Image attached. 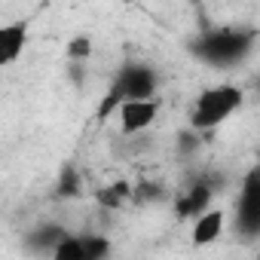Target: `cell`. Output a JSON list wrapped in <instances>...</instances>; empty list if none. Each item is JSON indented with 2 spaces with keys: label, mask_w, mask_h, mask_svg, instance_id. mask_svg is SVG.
I'll list each match as a JSON object with an SVG mask.
<instances>
[{
  "label": "cell",
  "mask_w": 260,
  "mask_h": 260,
  "mask_svg": "<svg viewBox=\"0 0 260 260\" xmlns=\"http://www.w3.org/2000/svg\"><path fill=\"white\" fill-rule=\"evenodd\" d=\"M80 187H83L80 172L74 166H64V172L58 178V196H80Z\"/></svg>",
  "instance_id": "11"
},
{
  "label": "cell",
  "mask_w": 260,
  "mask_h": 260,
  "mask_svg": "<svg viewBox=\"0 0 260 260\" xmlns=\"http://www.w3.org/2000/svg\"><path fill=\"white\" fill-rule=\"evenodd\" d=\"M245 104V89L236 83H217L208 86L196 95L190 107V128L199 135H211L214 128H220L230 116H236Z\"/></svg>",
  "instance_id": "1"
},
{
  "label": "cell",
  "mask_w": 260,
  "mask_h": 260,
  "mask_svg": "<svg viewBox=\"0 0 260 260\" xmlns=\"http://www.w3.org/2000/svg\"><path fill=\"white\" fill-rule=\"evenodd\" d=\"M92 37H86V34H80V37H74V40H68V46H64V58L68 61H80V64H86L89 58H92Z\"/></svg>",
  "instance_id": "10"
},
{
  "label": "cell",
  "mask_w": 260,
  "mask_h": 260,
  "mask_svg": "<svg viewBox=\"0 0 260 260\" xmlns=\"http://www.w3.org/2000/svg\"><path fill=\"white\" fill-rule=\"evenodd\" d=\"M86 239V260H101L110 254V242L104 236H83Z\"/></svg>",
  "instance_id": "12"
},
{
  "label": "cell",
  "mask_w": 260,
  "mask_h": 260,
  "mask_svg": "<svg viewBox=\"0 0 260 260\" xmlns=\"http://www.w3.org/2000/svg\"><path fill=\"white\" fill-rule=\"evenodd\" d=\"M150 95H159V74L150 68V64H141V61H132V64H122L110 83V89L104 92V101L98 104V116H110L113 107L125 98H150Z\"/></svg>",
  "instance_id": "2"
},
{
  "label": "cell",
  "mask_w": 260,
  "mask_h": 260,
  "mask_svg": "<svg viewBox=\"0 0 260 260\" xmlns=\"http://www.w3.org/2000/svg\"><path fill=\"white\" fill-rule=\"evenodd\" d=\"M248 37H242V34H236V31H214V34H208L205 40H202V55L208 58V61H214V64H226V61H233V58H239L245 49H248Z\"/></svg>",
  "instance_id": "5"
},
{
  "label": "cell",
  "mask_w": 260,
  "mask_h": 260,
  "mask_svg": "<svg viewBox=\"0 0 260 260\" xmlns=\"http://www.w3.org/2000/svg\"><path fill=\"white\" fill-rule=\"evenodd\" d=\"M211 196H214L211 181H193L190 187H184L175 196V217L178 220H193L199 211H205L211 205Z\"/></svg>",
  "instance_id": "6"
},
{
  "label": "cell",
  "mask_w": 260,
  "mask_h": 260,
  "mask_svg": "<svg viewBox=\"0 0 260 260\" xmlns=\"http://www.w3.org/2000/svg\"><path fill=\"white\" fill-rule=\"evenodd\" d=\"M31 43V22L28 19H13L0 22V71L13 68Z\"/></svg>",
  "instance_id": "4"
},
{
  "label": "cell",
  "mask_w": 260,
  "mask_h": 260,
  "mask_svg": "<svg viewBox=\"0 0 260 260\" xmlns=\"http://www.w3.org/2000/svg\"><path fill=\"white\" fill-rule=\"evenodd\" d=\"M226 230V211L223 208H214L208 205L205 211H199L193 217V226H190V236H193V245L196 248H205L211 242H217Z\"/></svg>",
  "instance_id": "7"
},
{
  "label": "cell",
  "mask_w": 260,
  "mask_h": 260,
  "mask_svg": "<svg viewBox=\"0 0 260 260\" xmlns=\"http://www.w3.org/2000/svg\"><path fill=\"white\" fill-rule=\"evenodd\" d=\"M113 110H116V119H119V132L125 138H135V135H144L147 128L159 119L162 101H159V95H150V98H125Z\"/></svg>",
  "instance_id": "3"
},
{
  "label": "cell",
  "mask_w": 260,
  "mask_h": 260,
  "mask_svg": "<svg viewBox=\"0 0 260 260\" xmlns=\"http://www.w3.org/2000/svg\"><path fill=\"white\" fill-rule=\"evenodd\" d=\"M128 199H132V187H128L125 181L107 184V187H101V190L95 193V202H98L101 208H107V211H113V208H122Z\"/></svg>",
  "instance_id": "9"
},
{
  "label": "cell",
  "mask_w": 260,
  "mask_h": 260,
  "mask_svg": "<svg viewBox=\"0 0 260 260\" xmlns=\"http://www.w3.org/2000/svg\"><path fill=\"white\" fill-rule=\"evenodd\" d=\"M242 223H245V230H257V220H260V196H257V172H251L248 175V181H245V193H242Z\"/></svg>",
  "instance_id": "8"
}]
</instances>
